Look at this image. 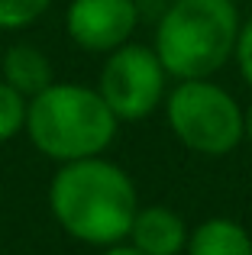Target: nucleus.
Returning a JSON list of instances; mask_svg holds the SVG:
<instances>
[{"instance_id": "nucleus-1", "label": "nucleus", "mask_w": 252, "mask_h": 255, "mask_svg": "<svg viewBox=\"0 0 252 255\" xmlns=\"http://www.w3.org/2000/svg\"><path fill=\"white\" fill-rule=\"evenodd\" d=\"M45 197L58 230L91 249L123 243L139 210L132 174L107 155L58 165Z\"/></svg>"}, {"instance_id": "nucleus-2", "label": "nucleus", "mask_w": 252, "mask_h": 255, "mask_svg": "<svg viewBox=\"0 0 252 255\" xmlns=\"http://www.w3.org/2000/svg\"><path fill=\"white\" fill-rule=\"evenodd\" d=\"M120 120L107 107L94 84L52 81L29 97L26 107V139L42 158L55 165L104 155L117 142Z\"/></svg>"}, {"instance_id": "nucleus-3", "label": "nucleus", "mask_w": 252, "mask_h": 255, "mask_svg": "<svg viewBox=\"0 0 252 255\" xmlns=\"http://www.w3.org/2000/svg\"><path fill=\"white\" fill-rule=\"evenodd\" d=\"M243 13L236 0H171L152 32L171 81L214 78L233 62Z\"/></svg>"}, {"instance_id": "nucleus-4", "label": "nucleus", "mask_w": 252, "mask_h": 255, "mask_svg": "<svg viewBox=\"0 0 252 255\" xmlns=\"http://www.w3.org/2000/svg\"><path fill=\"white\" fill-rule=\"evenodd\" d=\"M165 126L188 152L204 158H227L243 139V104L214 78L175 81L165 94Z\"/></svg>"}, {"instance_id": "nucleus-5", "label": "nucleus", "mask_w": 252, "mask_h": 255, "mask_svg": "<svg viewBox=\"0 0 252 255\" xmlns=\"http://www.w3.org/2000/svg\"><path fill=\"white\" fill-rule=\"evenodd\" d=\"M171 75L165 71L162 58L145 42H126L104 55L101 75H97V91L114 110L120 123H142L155 110H162L165 94H168Z\"/></svg>"}, {"instance_id": "nucleus-6", "label": "nucleus", "mask_w": 252, "mask_h": 255, "mask_svg": "<svg viewBox=\"0 0 252 255\" xmlns=\"http://www.w3.org/2000/svg\"><path fill=\"white\" fill-rule=\"evenodd\" d=\"M139 19V0H68L62 26L75 49L104 58L132 42Z\"/></svg>"}, {"instance_id": "nucleus-7", "label": "nucleus", "mask_w": 252, "mask_h": 255, "mask_svg": "<svg viewBox=\"0 0 252 255\" xmlns=\"http://www.w3.org/2000/svg\"><path fill=\"white\" fill-rule=\"evenodd\" d=\"M191 226L168 204H139L126 243L142 255H184Z\"/></svg>"}, {"instance_id": "nucleus-8", "label": "nucleus", "mask_w": 252, "mask_h": 255, "mask_svg": "<svg viewBox=\"0 0 252 255\" xmlns=\"http://www.w3.org/2000/svg\"><path fill=\"white\" fill-rule=\"evenodd\" d=\"M0 78L29 100L55 81V68L36 42H13L0 55Z\"/></svg>"}, {"instance_id": "nucleus-9", "label": "nucleus", "mask_w": 252, "mask_h": 255, "mask_svg": "<svg viewBox=\"0 0 252 255\" xmlns=\"http://www.w3.org/2000/svg\"><path fill=\"white\" fill-rule=\"evenodd\" d=\"M184 255H252V233L233 217H207L191 226Z\"/></svg>"}, {"instance_id": "nucleus-10", "label": "nucleus", "mask_w": 252, "mask_h": 255, "mask_svg": "<svg viewBox=\"0 0 252 255\" xmlns=\"http://www.w3.org/2000/svg\"><path fill=\"white\" fill-rule=\"evenodd\" d=\"M26 107H29V100H26L16 87H10L3 78H0V145L13 142L16 136H23Z\"/></svg>"}, {"instance_id": "nucleus-11", "label": "nucleus", "mask_w": 252, "mask_h": 255, "mask_svg": "<svg viewBox=\"0 0 252 255\" xmlns=\"http://www.w3.org/2000/svg\"><path fill=\"white\" fill-rule=\"evenodd\" d=\"M55 0H0V32H23L36 26Z\"/></svg>"}, {"instance_id": "nucleus-12", "label": "nucleus", "mask_w": 252, "mask_h": 255, "mask_svg": "<svg viewBox=\"0 0 252 255\" xmlns=\"http://www.w3.org/2000/svg\"><path fill=\"white\" fill-rule=\"evenodd\" d=\"M233 65L240 71V78L246 81V87L252 91V16L243 19L240 36H236V52H233Z\"/></svg>"}, {"instance_id": "nucleus-13", "label": "nucleus", "mask_w": 252, "mask_h": 255, "mask_svg": "<svg viewBox=\"0 0 252 255\" xmlns=\"http://www.w3.org/2000/svg\"><path fill=\"white\" fill-rule=\"evenodd\" d=\"M101 255H142V252L123 239V243H114V246H107V249H101Z\"/></svg>"}, {"instance_id": "nucleus-14", "label": "nucleus", "mask_w": 252, "mask_h": 255, "mask_svg": "<svg viewBox=\"0 0 252 255\" xmlns=\"http://www.w3.org/2000/svg\"><path fill=\"white\" fill-rule=\"evenodd\" d=\"M243 139L252 145V100L243 107Z\"/></svg>"}, {"instance_id": "nucleus-15", "label": "nucleus", "mask_w": 252, "mask_h": 255, "mask_svg": "<svg viewBox=\"0 0 252 255\" xmlns=\"http://www.w3.org/2000/svg\"><path fill=\"white\" fill-rule=\"evenodd\" d=\"M249 6H252V0H249Z\"/></svg>"}]
</instances>
